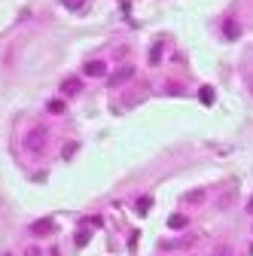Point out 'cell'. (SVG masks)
Listing matches in <instances>:
<instances>
[{
  "label": "cell",
  "mask_w": 253,
  "mask_h": 256,
  "mask_svg": "<svg viewBox=\"0 0 253 256\" xmlns=\"http://www.w3.org/2000/svg\"><path fill=\"white\" fill-rule=\"evenodd\" d=\"M46 232H52V222L46 220V222H34V235H46Z\"/></svg>",
  "instance_id": "cell-5"
},
{
  "label": "cell",
  "mask_w": 253,
  "mask_h": 256,
  "mask_svg": "<svg viewBox=\"0 0 253 256\" xmlns=\"http://www.w3.org/2000/svg\"><path fill=\"white\" fill-rule=\"evenodd\" d=\"M159 55H162V43H156V46H152V52H150V61L156 64V61H159Z\"/></svg>",
  "instance_id": "cell-8"
},
{
  "label": "cell",
  "mask_w": 253,
  "mask_h": 256,
  "mask_svg": "<svg viewBox=\"0 0 253 256\" xmlns=\"http://www.w3.org/2000/svg\"><path fill=\"white\" fill-rule=\"evenodd\" d=\"M64 4H68V6H70V10H76V6H80V4H82V0H64Z\"/></svg>",
  "instance_id": "cell-11"
},
{
  "label": "cell",
  "mask_w": 253,
  "mask_h": 256,
  "mask_svg": "<svg viewBox=\"0 0 253 256\" xmlns=\"http://www.w3.org/2000/svg\"><path fill=\"white\" fill-rule=\"evenodd\" d=\"M223 30H226V37H229V40H232V37H238V34H241V28H238V24H235V18H229V22H226V28H223Z\"/></svg>",
  "instance_id": "cell-3"
},
{
  "label": "cell",
  "mask_w": 253,
  "mask_h": 256,
  "mask_svg": "<svg viewBox=\"0 0 253 256\" xmlns=\"http://www.w3.org/2000/svg\"><path fill=\"white\" fill-rule=\"evenodd\" d=\"M132 76H134V68H122V70L110 80V86H122V82H128Z\"/></svg>",
  "instance_id": "cell-1"
},
{
  "label": "cell",
  "mask_w": 253,
  "mask_h": 256,
  "mask_svg": "<svg viewBox=\"0 0 253 256\" xmlns=\"http://www.w3.org/2000/svg\"><path fill=\"white\" fill-rule=\"evenodd\" d=\"M86 241H88V232H86V229H80V232H76V244H80V247H82V244H86Z\"/></svg>",
  "instance_id": "cell-9"
},
{
  "label": "cell",
  "mask_w": 253,
  "mask_h": 256,
  "mask_svg": "<svg viewBox=\"0 0 253 256\" xmlns=\"http://www.w3.org/2000/svg\"><path fill=\"white\" fill-rule=\"evenodd\" d=\"M24 256H40V250H37V247H30V250H28Z\"/></svg>",
  "instance_id": "cell-12"
},
{
  "label": "cell",
  "mask_w": 253,
  "mask_h": 256,
  "mask_svg": "<svg viewBox=\"0 0 253 256\" xmlns=\"http://www.w3.org/2000/svg\"><path fill=\"white\" fill-rule=\"evenodd\" d=\"M214 256H232V250H229V247H220V250H216Z\"/></svg>",
  "instance_id": "cell-10"
},
{
  "label": "cell",
  "mask_w": 253,
  "mask_h": 256,
  "mask_svg": "<svg viewBox=\"0 0 253 256\" xmlns=\"http://www.w3.org/2000/svg\"><path fill=\"white\" fill-rule=\"evenodd\" d=\"M198 98H202V104H214V88H208V86H204V88L198 92Z\"/></svg>",
  "instance_id": "cell-6"
},
{
  "label": "cell",
  "mask_w": 253,
  "mask_h": 256,
  "mask_svg": "<svg viewBox=\"0 0 253 256\" xmlns=\"http://www.w3.org/2000/svg\"><path fill=\"white\" fill-rule=\"evenodd\" d=\"M183 226H186V216L174 214V216H171V229H183Z\"/></svg>",
  "instance_id": "cell-7"
},
{
  "label": "cell",
  "mask_w": 253,
  "mask_h": 256,
  "mask_svg": "<svg viewBox=\"0 0 253 256\" xmlns=\"http://www.w3.org/2000/svg\"><path fill=\"white\" fill-rule=\"evenodd\" d=\"M104 70H107L104 61H92V64H86V74H88V76H104Z\"/></svg>",
  "instance_id": "cell-2"
},
{
  "label": "cell",
  "mask_w": 253,
  "mask_h": 256,
  "mask_svg": "<svg viewBox=\"0 0 253 256\" xmlns=\"http://www.w3.org/2000/svg\"><path fill=\"white\" fill-rule=\"evenodd\" d=\"M61 92H68V94H76V92H80V80H68L64 86H61Z\"/></svg>",
  "instance_id": "cell-4"
},
{
  "label": "cell",
  "mask_w": 253,
  "mask_h": 256,
  "mask_svg": "<svg viewBox=\"0 0 253 256\" xmlns=\"http://www.w3.org/2000/svg\"><path fill=\"white\" fill-rule=\"evenodd\" d=\"M247 208H250V210H253V198H250V204H247Z\"/></svg>",
  "instance_id": "cell-13"
}]
</instances>
